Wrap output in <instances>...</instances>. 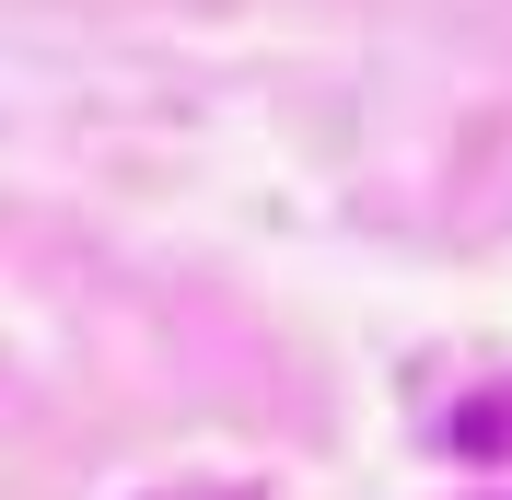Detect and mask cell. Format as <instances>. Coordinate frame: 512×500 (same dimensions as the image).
Listing matches in <instances>:
<instances>
[]
</instances>
